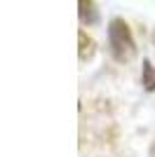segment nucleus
<instances>
[{
    "mask_svg": "<svg viewBox=\"0 0 155 157\" xmlns=\"http://www.w3.org/2000/svg\"><path fill=\"white\" fill-rule=\"evenodd\" d=\"M78 7H80V19H82V21H87V24H97L99 12H97V5H94V2L80 0V2H78Z\"/></svg>",
    "mask_w": 155,
    "mask_h": 157,
    "instance_id": "nucleus-3",
    "label": "nucleus"
},
{
    "mask_svg": "<svg viewBox=\"0 0 155 157\" xmlns=\"http://www.w3.org/2000/svg\"><path fill=\"white\" fill-rule=\"evenodd\" d=\"M141 80H143V87L153 92L155 89V66L150 61H143V73H141Z\"/></svg>",
    "mask_w": 155,
    "mask_h": 157,
    "instance_id": "nucleus-4",
    "label": "nucleus"
},
{
    "mask_svg": "<svg viewBox=\"0 0 155 157\" xmlns=\"http://www.w3.org/2000/svg\"><path fill=\"white\" fill-rule=\"evenodd\" d=\"M78 42H80V49H78V56H80V61H89L94 54H97V42L87 35L85 31L78 33Z\"/></svg>",
    "mask_w": 155,
    "mask_h": 157,
    "instance_id": "nucleus-2",
    "label": "nucleus"
},
{
    "mask_svg": "<svg viewBox=\"0 0 155 157\" xmlns=\"http://www.w3.org/2000/svg\"><path fill=\"white\" fill-rule=\"evenodd\" d=\"M108 47H110V54L113 59L125 63V61H132L136 56V42L132 38V31H129L127 21L115 17L110 19L108 24Z\"/></svg>",
    "mask_w": 155,
    "mask_h": 157,
    "instance_id": "nucleus-1",
    "label": "nucleus"
}]
</instances>
